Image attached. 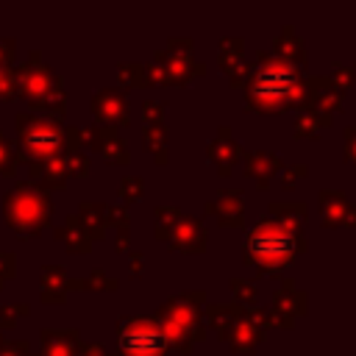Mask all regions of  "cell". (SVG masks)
Listing matches in <instances>:
<instances>
[{"label":"cell","mask_w":356,"mask_h":356,"mask_svg":"<svg viewBox=\"0 0 356 356\" xmlns=\"http://www.w3.org/2000/svg\"><path fill=\"white\" fill-rule=\"evenodd\" d=\"M245 103L256 114H281L286 108H309V86L303 70L292 61L259 50L245 81Z\"/></svg>","instance_id":"cell-1"},{"label":"cell","mask_w":356,"mask_h":356,"mask_svg":"<svg viewBox=\"0 0 356 356\" xmlns=\"http://www.w3.org/2000/svg\"><path fill=\"white\" fill-rule=\"evenodd\" d=\"M303 250H306L303 234H292V231L281 228L270 214H264L259 220V225L248 234L242 259L248 264H253L256 273H261V275H281V270L289 267L292 259Z\"/></svg>","instance_id":"cell-2"},{"label":"cell","mask_w":356,"mask_h":356,"mask_svg":"<svg viewBox=\"0 0 356 356\" xmlns=\"http://www.w3.org/2000/svg\"><path fill=\"white\" fill-rule=\"evenodd\" d=\"M117 331H120V356H167L170 350L156 320L147 317L120 320Z\"/></svg>","instance_id":"cell-3"},{"label":"cell","mask_w":356,"mask_h":356,"mask_svg":"<svg viewBox=\"0 0 356 356\" xmlns=\"http://www.w3.org/2000/svg\"><path fill=\"white\" fill-rule=\"evenodd\" d=\"M6 211H8V222L17 231L31 234V231H39L44 225L47 211H50V203H47V195L44 192L31 189V186H19L17 192L8 195Z\"/></svg>","instance_id":"cell-4"},{"label":"cell","mask_w":356,"mask_h":356,"mask_svg":"<svg viewBox=\"0 0 356 356\" xmlns=\"http://www.w3.org/2000/svg\"><path fill=\"white\" fill-rule=\"evenodd\" d=\"M19 134H22L25 150L33 159H47V161L58 156V150L64 145V136H67L56 122H50V120H33V117L22 120V131Z\"/></svg>","instance_id":"cell-5"},{"label":"cell","mask_w":356,"mask_h":356,"mask_svg":"<svg viewBox=\"0 0 356 356\" xmlns=\"http://www.w3.org/2000/svg\"><path fill=\"white\" fill-rule=\"evenodd\" d=\"M203 306H206V292H184V295L170 298L156 312V320H167L184 328H203V320H200Z\"/></svg>","instance_id":"cell-6"},{"label":"cell","mask_w":356,"mask_h":356,"mask_svg":"<svg viewBox=\"0 0 356 356\" xmlns=\"http://www.w3.org/2000/svg\"><path fill=\"white\" fill-rule=\"evenodd\" d=\"M170 248L184 250V253H203L206 250V225L203 220L192 214H181V220L170 231Z\"/></svg>","instance_id":"cell-7"},{"label":"cell","mask_w":356,"mask_h":356,"mask_svg":"<svg viewBox=\"0 0 356 356\" xmlns=\"http://www.w3.org/2000/svg\"><path fill=\"white\" fill-rule=\"evenodd\" d=\"M306 86H309V108H317L323 114H334L342 108L345 92L334 86L328 75H312L306 78Z\"/></svg>","instance_id":"cell-8"},{"label":"cell","mask_w":356,"mask_h":356,"mask_svg":"<svg viewBox=\"0 0 356 356\" xmlns=\"http://www.w3.org/2000/svg\"><path fill=\"white\" fill-rule=\"evenodd\" d=\"M206 156H209V161L217 167V172H220L222 178L231 172L234 161L242 159V147L231 139V128H228V125H222V128L217 131V136L206 145Z\"/></svg>","instance_id":"cell-9"},{"label":"cell","mask_w":356,"mask_h":356,"mask_svg":"<svg viewBox=\"0 0 356 356\" xmlns=\"http://www.w3.org/2000/svg\"><path fill=\"white\" fill-rule=\"evenodd\" d=\"M156 61L164 67L167 83H178V86L206 72L203 61H195V58L186 56V53H167V50H161V53H156Z\"/></svg>","instance_id":"cell-10"},{"label":"cell","mask_w":356,"mask_h":356,"mask_svg":"<svg viewBox=\"0 0 356 356\" xmlns=\"http://www.w3.org/2000/svg\"><path fill=\"white\" fill-rule=\"evenodd\" d=\"M206 214H214L220 220V225H242L245 220V203H242V192L239 189H222L217 195V200H209L203 206Z\"/></svg>","instance_id":"cell-11"},{"label":"cell","mask_w":356,"mask_h":356,"mask_svg":"<svg viewBox=\"0 0 356 356\" xmlns=\"http://www.w3.org/2000/svg\"><path fill=\"white\" fill-rule=\"evenodd\" d=\"M97 120L108 122V125H125L128 122V106H125V95L117 89H103L100 95H95L92 100Z\"/></svg>","instance_id":"cell-12"},{"label":"cell","mask_w":356,"mask_h":356,"mask_svg":"<svg viewBox=\"0 0 356 356\" xmlns=\"http://www.w3.org/2000/svg\"><path fill=\"white\" fill-rule=\"evenodd\" d=\"M242 314H245V309H242L239 303H209V306L203 309V317H206V323L214 328V334L220 337V342L228 339L234 323L242 320Z\"/></svg>","instance_id":"cell-13"},{"label":"cell","mask_w":356,"mask_h":356,"mask_svg":"<svg viewBox=\"0 0 356 356\" xmlns=\"http://www.w3.org/2000/svg\"><path fill=\"white\" fill-rule=\"evenodd\" d=\"M281 170V156L278 153H270V150H256V153H248L245 159V172L250 178H256V186L259 189H267L270 178Z\"/></svg>","instance_id":"cell-14"},{"label":"cell","mask_w":356,"mask_h":356,"mask_svg":"<svg viewBox=\"0 0 356 356\" xmlns=\"http://www.w3.org/2000/svg\"><path fill=\"white\" fill-rule=\"evenodd\" d=\"M270 53L278 56V58H284V61H292V64H298V67L306 64V47H303V39L295 33L292 25H284V28H281V33L273 39Z\"/></svg>","instance_id":"cell-15"},{"label":"cell","mask_w":356,"mask_h":356,"mask_svg":"<svg viewBox=\"0 0 356 356\" xmlns=\"http://www.w3.org/2000/svg\"><path fill=\"white\" fill-rule=\"evenodd\" d=\"M317 200H320L323 225L334 228V225H342V222H345L350 203H348V197H345V192H342V189H320Z\"/></svg>","instance_id":"cell-16"},{"label":"cell","mask_w":356,"mask_h":356,"mask_svg":"<svg viewBox=\"0 0 356 356\" xmlns=\"http://www.w3.org/2000/svg\"><path fill=\"white\" fill-rule=\"evenodd\" d=\"M273 312L286 314V317H292V320H295V317H300V314H306V295L295 289L292 278H289V281H284V284H281V289H275V292H273Z\"/></svg>","instance_id":"cell-17"},{"label":"cell","mask_w":356,"mask_h":356,"mask_svg":"<svg viewBox=\"0 0 356 356\" xmlns=\"http://www.w3.org/2000/svg\"><path fill=\"white\" fill-rule=\"evenodd\" d=\"M328 125H331V114H323V111H317V108H303V111H298V117H295L292 134H295L298 139H317L320 131L328 128Z\"/></svg>","instance_id":"cell-18"},{"label":"cell","mask_w":356,"mask_h":356,"mask_svg":"<svg viewBox=\"0 0 356 356\" xmlns=\"http://www.w3.org/2000/svg\"><path fill=\"white\" fill-rule=\"evenodd\" d=\"M267 214L286 231L292 234H300L303 231V222H306V206L303 203H270Z\"/></svg>","instance_id":"cell-19"},{"label":"cell","mask_w":356,"mask_h":356,"mask_svg":"<svg viewBox=\"0 0 356 356\" xmlns=\"http://www.w3.org/2000/svg\"><path fill=\"white\" fill-rule=\"evenodd\" d=\"M225 342L231 345L234 353H253V350L261 345V331L253 328L248 320H236Z\"/></svg>","instance_id":"cell-20"},{"label":"cell","mask_w":356,"mask_h":356,"mask_svg":"<svg viewBox=\"0 0 356 356\" xmlns=\"http://www.w3.org/2000/svg\"><path fill=\"white\" fill-rule=\"evenodd\" d=\"M242 56H245V42L239 36H222L220 39V70L225 75H231L242 64Z\"/></svg>","instance_id":"cell-21"},{"label":"cell","mask_w":356,"mask_h":356,"mask_svg":"<svg viewBox=\"0 0 356 356\" xmlns=\"http://www.w3.org/2000/svg\"><path fill=\"white\" fill-rule=\"evenodd\" d=\"M142 145H145V150H150L156 156L159 164L167 161V128L164 125H147L145 136H142Z\"/></svg>","instance_id":"cell-22"},{"label":"cell","mask_w":356,"mask_h":356,"mask_svg":"<svg viewBox=\"0 0 356 356\" xmlns=\"http://www.w3.org/2000/svg\"><path fill=\"white\" fill-rule=\"evenodd\" d=\"M153 220H156V225H153L156 236H159V239H170L172 225L181 220V209H178V206H159L156 214H153Z\"/></svg>","instance_id":"cell-23"},{"label":"cell","mask_w":356,"mask_h":356,"mask_svg":"<svg viewBox=\"0 0 356 356\" xmlns=\"http://www.w3.org/2000/svg\"><path fill=\"white\" fill-rule=\"evenodd\" d=\"M100 214H103L100 206H89V203L81 206V220H78L81 228H86L92 236H103V217Z\"/></svg>","instance_id":"cell-24"},{"label":"cell","mask_w":356,"mask_h":356,"mask_svg":"<svg viewBox=\"0 0 356 356\" xmlns=\"http://www.w3.org/2000/svg\"><path fill=\"white\" fill-rule=\"evenodd\" d=\"M231 292H234V298H236V303L245 309V306H250L253 300H256V286H253V281H245V278H231Z\"/></svg>","instance_id":"cell-25"},{"label":"cell","mask_w":356,"mask_h":356,"mask_svg":"<svg viewBox=\"0 0 356 356\" xmlns=\"http://www.w3.org/2000/svg\"><path fill=\"white\" fill-rule=\"evenodd\" d=\"M331 83L334 86H339L342 92L345 89H350L353 83H356V67H348V64H334V70H331Z\"/></svg>","instance_id":"cell-26"},{"label":"cell","mask_w":356,"mask_h":356,"mask_svg":"<svg viewBox=\"0 0 356 356\" xmlns=\"http://www.w3.org/2000/svg\"><path fill=\"white\" fill-rule=\"evenodd\" d=\"M120 81L125 86H145L147 78H145V64H122L120 67Z\"/></svg>","instance_id":"cell-27"},{"label":"cell","mask_w":356,"mask_h":356,"mask_svg":"<svg viewBox=\"0 0 356 356\" xmlns=\"http://www.w3.org/2000/svg\"><path fill=\"white\" fill-rule=\"evenodd\" d=\"M142 192H145V184H142L139 175H128V178L120 181V197L122 200H139Z\"/></svg>","instance_id":"cell-28"},{"label":"cell","mask_w":356,"mask_h":356,"mask_svg":"<svg viewBox=\"0 0 356 356\" xmlns=\"http://www.w3.org/2000/svg\"><path fill=\"white\" fill-rule=\"evenodd\" d=\"M164 108H167L164 100H145V103H142V117H145V122H147V125H161Z\"/></svg>","instance_id":"cell-29"},{"label":"cell","mask_w":356,"mask_h":356,"mask_svg":"<svg viewBox=\"0 0 356 356\" xmlns=\"http://www.w3.org/2000/svg\"><path fill=\"white\" fill-rule=\"evenodd\" d=\"M64 167H67V172H86L89 170V161H86V156L83 153H70L67 159H64Z\"/></svg>","instance_id":"cell-30"},{"label":"cell","mask_w":356,"mask_h":356,"mask_svg":"<svg viewBox=\"0 0 356 356\" xmlns=\"http://www.w3.org/2000/svg\"><path fill=\"white\" fill-rule=\"evenodd\" d=\"M300 175H306V164H292V167H286V170H284V178H281V186H284V189H292Z\"/></svg>","instance_id":"cell-31"},{"label":"cell","mask_w":356,"mask_h":356,"mask_svg":"<svg viewBox=\"0 0 356 356\" xmlns=\"http://www.w3.org/2000/svg\"><path fill=\"white\" fill-rule=\"evenodd\" d=\"M106 217H108V222H114L120 231H128V211H125L122 206H108V209H106Z\"/></svg>","instance_id":"cell-32"},{"label":"cell","mask_w":356,"mask_h":356,"mask_svg":"<svg viewBox=\"0 0 356 356\" xmlns=\"http://www.w3.org/2000/svg\"><path fill=\"white\" fill-rule=\"evenodd\" d=\"M345 159L350 164H356V125L345 128Z\"/></svg>","instance_id":"cell-33"},{"label":"cell","mask_w":356,"mask_h":356,"mask_svg":"<svg viewBox=\"0 0 356 356\" xmlns=\"http://www.w3.org/2000/svg\"><path fill=\"white\" fill-rule=\"evenodd\" d=\"M81 284H83V286H97V289H114V286H117V281H114V278H106L103 273H95L89 281H81Z\"/></svg>","instance_id":"cell-34"},{"label":"cell","mask_w":356,"mask_h":356,"mask_svg":"<svg viewBox=\"0 0 356 356\" xmlns=\"http://www.w3.org/2000/svg\"><path fill=\"white\" fill-rule=\"evenodd\" d=\"M167 44H170L167 53H186V56H189V50H192V39H189V36H181V39L172 36Z\"/></svg>","instance_id":"cell-35"},{"label":"cell","mask_w":356,"mask_h":356,"mask_svg":"<svg viewBox=\"0 0 356 356\" xmlns=\"http://www.w3.org/2000/svg\"><path fill=\"white\" fill-rule=\"evenodd\" d=\"M142 261H145L142 253H131V261H128V264H131V267H128L131 275H139V273H142Z\"/></svg>","instance_id":"cell-36"},{"label":"cell","mask_w":356,"mask_h":356,"mask_svg":"<svg viewBox=\"0 0 356 356\" xmlns=\"http://www.w3.org/2000/svg\"><path fill=\"white\" fill-rule=\"evenodd\" d=\"M117 250H128V231H120V236H117Z\"/></svg>","instance_id":"cell-37"},{"label":"cell","mask_w":356,"mask_h":356,"mask_svg":"<svg viewBox=\"0 0 356 356\" xmlns=\"http://www.w3.org/2000/svg\"><path fill=\"white\" fill-rule=\"evenodd\" d=\"M345 222L356 228V206H350V209H348V217H345Z\"/></svg>","instance_id":"cell-38"}]
</instances>
